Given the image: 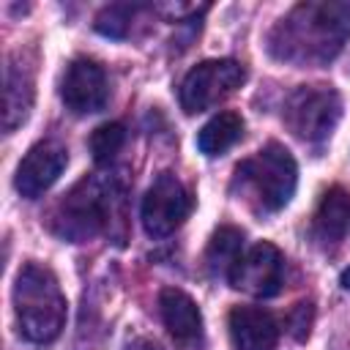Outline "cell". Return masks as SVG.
I'll list each match as a JSON object with an SVG mask.
<instances>
[{
  "mask_svg": "<svg viewBox=\"0 0 350 350\" xmlns=\"http://www.w3.org/2000/svg\"><path fill=\"white\" fill-rule=\"evenodd\" d=\"M350 36V5L301 3L271 30L268 49L290 63H328Z\"/></svg>",
  "mask_w": 350,
  "mask_h": 350,
  "instance_id": "1",
  "label": "cell"
},
{
  "mask_svg": "<svg viewBox=\"0 0 350 350\" xmlns=\"http://www.w3.org/2000/svg\"><path fill=\"white\" fill-rule=\"evenodd\" d=\"M14 314L19 334L33 345L52 342L66 323V295L57 276L41 262H25L14 282Z\"/></svg>",
  "mask_w": 350,
  "mask_h": 350,
  "instance_id": "2",
  "label": "cell"
},
{
  "mask_svg": "<svg viewBox=\"0 0 350 350\" xmlns=\"http://www.w3.org/2000/svg\"><path fill=\"white\" fill-rule=\"evenodd\" d=\"M298 183V164L293 153L282 142H265L254 156L243 159L235 167L232 189L257 211V213H276L282 211Z\"/></svg>",
  "mask_w": 350,
  "mask_h": 350,
  "instance_id": "3",
  "label": "cell"
},
{
  "mask_svg": "<svg viewBox=\"0 0 350 350\" xmlns=\"http://www.w3.org/2000/svg\"><path fill=\"white\" fill-rule=\"evenodd\" d=\"M112 186L98 178H82L52 208L49 230L71 243H82L107 230L112 216Z\"/></svg>",
  "mask_w": 350,
  "mask_h": 350,
  "instance_id": "4",
  "label": "cell"
},
{
  "mask_svg": "<svg viewBox=\"0 0 350 350\" xmlns=\"http://www.w3.org/2000/svg\"><path fill=\"white\" fill-rule=\"evenodd\" d=\"M282 118L301 142L320 148L342 118V96L331 85H301L287 96Z\"/></svg>",
  "mask_w": 350,
  "mask_h": 350,
  "instance_id": "5",
  "label": "cell"
},
{
  "mask_svg": "<svg viewBox=\"0 0 350 350\" xmlns=\"http://www.w3.org/2000/svg\"><path fill=\"white\" fill-rule=\"evenodd\" d=\"M243 82H246L243 63L232 57L202 60L180 82V107L186 115L205 112L219 101H224L230 93H235Z\"/></svg>",
  "mask_w": 350,
  "mask_h": 350,
  "instance_id": "6",
  "label": "cell"
},
{
  "mask_svg": "<svg viewBox=\"0 0 350 350\" xmlns=\"http://www.w3.org/2000/svg\"><path fill=\"white\" fill-rule=\"evenodd\" d=\"M191 211L194 197L183 180L172 172H159L142 197L139 219L150 238H167L191 216Z\"/></svg>",
  "mask_w": 350,
  "mask_h": 350,
  "instance_id": "7",
  "label": "cell"
},
{
  "mask_svg": "<svg viewBox=\"0 0 350 350\" xmlns=\"http://www.w3.org/2000/svg\"><path fill=\"white\" fill-rule=\"evenodd\" d=\"M227 282L254 298H271L284 284V254L271 241H260L241 254Z\"/></svg>",
  "mask_w": 350,
  "mask_h": 350,
  "instance_id": "8",
  "label": "cell"
},
{
  "mask_svg": "<svg viewBox=\"0 0 350 350\" xmlns=\"http://www.w3.org/2000/svg\"><path fill=\"white\" fill-rule=\"evenodd\" d=\"M60 98L74 115L101 112L109 101L107 71L93 57H74L60 79Z\"/></svg>",
  "mask_w": 350,
  "mask_h": 350,
  "instance_id": "9",
  "label": "cell"
},
{
  "mask_svg": "<svg viewBox=\"0 0 350 350\" xmlns=\"http://www.w3.org/2000/svg\"><path fill=\"white\" fill-rule=\"evenodd\" d=\"M66 164H68L66 145H60L57 139H41L19 161L16 175H14V186L22 197L36 200L63 175Z\"/></svg>",
  "mask_w": 350,
  "mask_h": 350,
  "instance_id": "10",
  "label": "cell"
},
{
  "mask_svg": "<svg viewBox=\"0 0 350 350\" xmlns=\"http://www.w3.org/2000/svg\"><path fill=\"white\" fill-rule=\"evenodd\" d=\"M159 312L172 342L180 350L202 347V312L189 293H183L180 287H164L159 293Z\"/></svg>",
  "mask_w": 350,
  "mask_h": 350,
  "instance_id": "11",
  "label": "cell"
},
{
  "mask_svg": "<svg viewBox=\"0 0 350 350\" xmlns=\"http://www.w3.org/2000/svg\"><path fill=\"white\" fill-rule=\"evenodd\" d=\"M33 66L25 63L22 52H11L5 57V82H3V129L14 131L30 115L36 96Z\"/></svg>",
  "mask_w": 350,
  "mask_h": 350,
  "instance_id": "12",
  "label": "cell"
},
{
  "mask_svg": "<svg viewBox=\"0 0 350 350\" xmlns=\"http://www.w3.org/2000/svg\"><path fill=\"white\" fill-rule=\"evenodd\" d=\"M227 325L235 350H273L279 342V323L262 306H232Z\"/></svg>",
  "mask_w": 350,
  "mask_h": 350,
  "instance_id": "13",
  "label": "cell"
},
{
  "mask_svg": "<svg viewBox=\"0 0 350 350\" xmlns=\"http://www.w3.org/2000/svg\"><path fill=\"white\" fill-rule=\"evenodd\" d=\"M350 227V191L345 186H331L312 216V238L323 249H334Z\"/></svg>",
  "mask_w": 350,
  "mask_h": 350,
  "instance_id": "14",
  "label": "cell"
},
{
  "mask_svg": "<svg viewBox=\"0 0 350 350\" xmlns=\"http://www.w3.org/2000/svg\"><path fill=\"white\" fill-rule=\"evenodd\" d=\"M243 254V232L232 224H221L205 249V268L213 279H230L235 262Z\"/></svg>",
  "mask_w": 350,
  "mask_h": 350,
  "instance_id": "15",
  "label": "cell"
},
{
  "mask_svg": "<svg viewBox=\"0 0 350 350\" xmlns=\"http://www.w3.org/2000/svg\"><path fill=\"white\" fill-rule=\"evenodd\" d=\"M243 137V118L232 109L213 115L197 134V148L205 156H221L227 153L238 139Z\"/></svg>",
  "mask_w": 350,
  "mask_h": 350,
  "instance_id": "16",
  "label": "cell"
},
{
  "mask_svg": "<svg viewBox=\"0 0 350 350\" xmlns=\"http://www.w3.org/2000/svg\"><path fill=\"white\" fill-rule=\"evenodd\" d=\"M126 142V129L123 123H101L93 134H90V153L96 164H109L115 161V156L120 153Z\"/></svg>",
  "mask_w": 350,
  "mask_h": 350,
  "instance_id": "17",
  "label": "cell"
},
{
  "mask_svg": "<svg viewBox=\"0 0 350 350\" xmlns=\"http://www.w3.org/2000/svg\"><path fill=\"white\" fill-rule=\"evenodd\" d=\"M142 5H109L96 16V30L109 36V38H123L129 36L131 27V16L139 11Z\"/></svg>",
  "mask_w": 350,
  "mask_h": 350,
  "instance_id": "18",
  "label": "cell"
},
{
  "mask_svg": "<svg viewBox=\"0 0 350 350\" xmlns=\"http://www.w3.org/2000/svg\"><path fill=\"white\" fill-rule=\"evenodd\" d=\"M309 325H312V304L306 301H301V304H295V309L290 312V334L298 339V342H304L306 336H309Z\"/></svg>",
  "mask_w": 350,
  "mask_h": 350,
  "instance_id": "19",
  "label": "cell"
},
{
  "mask_svg": "<svg viewBox=\"0 0 350 350\" xmlns=\"http://www.w3.org/2000/svg\"><path fill=\"white\" fill-rule=\"evenodd\" d=\"M126 350H159V345L150 342V339H137V342H131Z\"/></svg>",
  "mask_w": 350,
  "mask_h": 350,
  "instance_id": "20",
  "label": "cell"
},
{
  "mask_svg": "<svg viewBox=\"0 0 350 350\" xmlns=\"http://www.w3.org/2000/svg\"><path fill=\"white\" fill-rule=\"evenodd\" d=\"M339 284H342L345 290H350V268H345V271H342V276H339Z\"/></svg>",
  "mask_w": 350,
  "mask_h": 350,
  "instance_id": "21",
  "label": "cell"
}]
</instances>
